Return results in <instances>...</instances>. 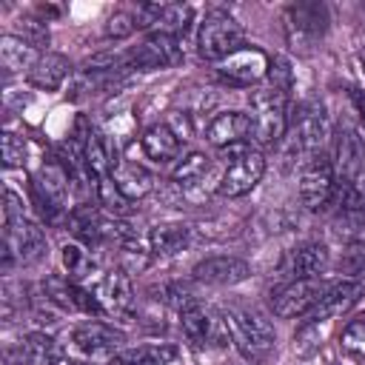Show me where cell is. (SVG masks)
I'll use <instances>...</instances> for the list:
<instances>
[{
  "label": "cell",
  "instance_id": "obj_1",
  "mask_svg": "<svg viewBox=\"0 0 365 365\" xmlns=\"http://www.w3.org/2000/svg\"><path fill=\"white\" fill-rule=\"evenodd\" d=\"M46 251V237L37 222H31L23 211V202L14 191H6L3 208V265L9 268L14 259L29 265L37 262Z\"/></svg>",
  "mask_w": 365,
  "mask_h": 365
},
{
  "label": "cell",
  "instance_id": "obj_2",
  "mask_svg": "<svg viewBox=\"0 0 365 365\" xmlns=\"http://www.w3.org/2000/svg\"><path fill=\"white\" fill-rule=\"evenodd\" d=\"M288 103L291 91L279 88L268 80L257 86L251 94V120H254V140L259 145H277L288 128Z\"/></svg>",
  "mask_w": 365,
  "mask_h": 365
},
{
  "label": "cell",
  "instance_id": "obj_3",
  "mask_svg": "<svg viewBox=\"0 0 365 365\" xmlns=\"http://www.w3.org/2000/svg\"><path fill=\"white\" fill-rule=\"evenodd\" d=\"M325 137H328L325 108L319 103L308 100V103H299L294 108V114H288V128H285L282 145H285L288 157H297L305 163L308 157L319 154V145Z\"/></svg>",
  "mask_w": 365,
  "mask_h": 365
},
{
  "label": "cell",
  "instance_id": "obj_4",
  "mask_svg": "<svg viewBox=\"0 0 365 365\" xmlns=\"http://www.w3.org/2000/svg\"><path fill=\"white\" fill-rule=\"evenodd\" d=\"M222 319H225V328H228V336H231L234 348L245 359H262L277 342L274 325L257 311L228 308V311H222Z\"/></svg>",
  "mask_w": 365,
  "mask_h": 365
},
{
  "label": "cell",
  "instance_id": "obj_5",
  "mask_svg": "<svg viewBox=\"0 0 365 365\" xmlns=\"http://www.w3.org/2000/svg\"><path fill=\"white\" fill-rule=\"evenodd\" d=\"M123 342H125V334L100 319L77 322L68 331V351H74L86 362H111L123 351Z\"/></svg>",
  "mask_w": 365,
  "mask_h": 365
},
{
  "label": "cell",
  "instance_id": "obj_6",
  "mask_svg": "<svg viewBox=\"0 0 365 365\" xmlns=\"http://www.w3.org/2000/svg\"><path fill=\"white\" fill-rule=\"evenodd\" d=\"M242 26L225 11H208L197 31V51L202 60L220 63L237 48H242Z\"/></svg>",
  "mask_w": 365,
  "mask_h": 365
},
{
  "label": "cell",
  "instance_id": "obj_7",
  "mask_svg": "<svg viewBox=\"0 0 365 365\" xmlns=\"http://www.w3.org/2000/svg\"><path fill=\"white\" fill-rule=\"evenodd\" d=\"M182 63V46L180 37L171 34H157L151 31L140 46H134L128 54H123L125 68L137 71H154V68H174Z\"/></svg>",
  "mask_w": 365,
  "mask_h": 365
},
{
  "label": "cell",
  "instance_id": "obj_8",
  "mask_svg": "<svg viewBox=\"0 0 365 365\" xmlns=\"http://www.w3.org/2000/svg\"><path fill=\"white\" fill-rule=\"evenodd\" d=\"M265 174V157L257 148H242L240 154H234L217 182V191L222 197H242L251 188H257V182Z\"/></svg>",
  "mask_w": 365,
  "mask_h": 365
},
{
  "label": "cell",
  "instance_id": "obj_9",
  "mask_svg": "<svg viewBox=\"0 0 365 365\" xmlns=\"http://www.w3.org/2000/svg\"><path fill=\"white\" fill-rule=\"evenodd\" d=\"M334 182H336L334 163L325 154L308 157L302 163V171H299V200H302V205L311 208V211L325 208L331 202Z\"/></svg>",
  "mask_w": 365,
  "mask_h": 365
},
{
  "label": "cell",
  "instance_id": "obj_10",
  "mask_svg": "<svg viewBox=\"0 0 365 365\" xmlns=\"http://www.w3.org/2000/svg\"><path fill=\"white\" fill-rule=\"evenodd\" d=\"M180 325H182L185 339L191 345H197V348H217V345L231 342L222 314H217V311H211V308H205L200 302L188 305L180 314Z\"/></svg>",
  "mask_w": 365,
  "mask_h": 365
},
{
  "label": "cell",
  "instance_id": "obj_11",
  "mask_svg": "<svg viewBox=\"0 0 365 365\" xmlns=\"http://www.w3.org/2000/svg\"><path fill=\"white\" fill-rule=\"evenodd\" d=\"M271 57L257 46H242L217 63V71L234 86H259L268 74Z\"/></svg>",
  "mask_w": 365,
  "mask_h": 365
},
{
  "label": "cell",
  "instance_id": "obj_12",
  "mask_svg": "<svg viewBox=\"0 0 365 365\" xmlns=\"http://www.w3.org/2000/svg\"><path fill=\"white\" fill-rule=\"evenodd\" d=\"M285 31L294 46H311L328 31V9L322 3H294L285 9Z\"/></svg>",
  "mask_w": 365,
  "mask_h": 365
},
{
  "label": "cell",
  "instance_id": "obj_13",
  "mask_svg": "<svg viewBox=\"0 0 365 365\" xmlns=\"http://www.w3.org/2000/svg\"><path fill=\"white\" fill-rule=\"evenodd\" d=\"M191 6L185 3H143L137 6V26L140 29H148L157 31V34H171V37H180L188 23H191Z\"/></svg>",
  "mask_w": 365,
  "mask_h": 365
},
{
  "label": "cell",
  "instance_id": "obj_14",
  "mask_svg": "<svg viewBox=\"0 0 365 365\" xmlns=\"http://www.w3.org/2000/svg\"><path fill=\"white\" fill-rule=\"evenodd\" d=\"M94 294V299L100 302L103 314H111V317H128L134 311V291H131V279L125 271L120 268H111L106 271L94 288H88Z\"/></svg>",
  "mask_w": 365,
  "mask_h": 365
},
{
  "label": "cell",
  "instance_id": "obj_15",
  "mask_svg": "<svg viewBox=\"0 0 365 365\" xmlns=\"http://www.w3.org/2000/svg\"><path fill=\"white\" fill-rule=\"evenodd\" d=\"M325 282L322 279H294L288 282L279 294H274V314L282 319H294V317H305L322 297Z\"/></svg>",
  "mask_w": 365,
  "mask_h": 365
},
{
  "label": "cell",
  "instance_id": "obj_16",
  "mask_svg": "<svg viewBox=\"0 0 365 365\" xmlns=\"http://www.w3.org/2000/svg\"><path fill=\"white\" fill-rule=\"evenodd\" d=\"M365 285L359 279H342V282H331L325 285L319 302L305 314V322H328L334 317H342L348 308L356 305V299L362 297Z\"/></svg>",
  "mask_w": 365,
  "mask_h": 365
},
{
  "label": "cell",
  "instance_id": "obj_17",
  "mask_svg": "<svg viewBox=\"0 0 365 365\" xmlns=\"http://www.w3.org/2000/svg\"><path fill=\"white\" fill-rule=\"evenodd\" d=\"M248 137H254V120L245 111H222L205 128V140L220 151L231 145H242L248 143Z\"/></svg>",
  "mask_w": 365,
  "mask_h": 365
},
{
  "label": "cell",
  "instance_id": "obj_18",
  "mask_svg": "<svg viewBox=\"0 0 365 365\" xmlns=\"http://www.w3.org/2000/svg\"><path fill=\"white\" fill-rule=\"evenodd\" d=\"M191 274L205 285H237L251 277V265L240 257H205L194 265Z\"/></svg>",
  "mask_w": 365,
  "mask_h": 365
},
{
  "label": "cell",
  "instance_id": "obj_19",
  "mask_svg": "<svg viewBox=\"0 0 365 365\" xmlns=\"http://www.w3.org/2000/svg\"><path fill=\"white\" fill-rule=\"evenodd\" d=\"M34 191H37V200L43 202V211L48 217H57L60 211H66V202H68V174L54 163L43 165L34 174Z\"/></svg>",
  "mask_w": 365,
  "mask_h": 365
},
{
  "label": "cell",
  "instance_id": "obj_20",
  "mask_svg": "<svg viewBox=\"0 0 365 365\" xmlns=\"http://www.w3.org/2000/svg\"><path fill=\"white\" fill-rule=\"evenodd\" d=\"M334 171L336 177L342 180H362V168H365V148H362V140L356 137V131L351 128H342L336 134V143H334Z\"/></svg>",
  "mask_w": 365,
  "mask_h": 365
},
{
  "label": "cell",
  "instance_id": "obj_21",
  "mask_svg": "<svg viewBox=\"0 0 365 365\" xmlns=\"http://www.w3.org/2000/svg\"><path fill=\"white\" fill-rule=\"evenodd\" d=\"M328 265H331V251L322 242H305L288 259V271L294 274V279H319L328 271Z\"/></svg>",
  "mask_w": 365,
  "mask_h": 365
},
{
  "label": "cell",
  "instance_id": "obj_22",
  "mask_svg": "<svg viewBox=\"0 0 365 365\" xmlns=\"http://www.w3.org/2000/svg\"><path fill=\"white\" fill-rule=\"evenodd\" d=\"M111 180L117 185V191L134 202V200H143L145 194L154 191V177L148 168H143L140 163H117L114 171H111Z\"/></svg>",
  "mask_w": 365,
  "mask_h": 365
},
{
  "label": "cell",
  "instance_id": "obj_23",
  "mask_svg": "<svg viewBox=\"0 0 365 365\" xmlns=\"http://www.w3.org/2000/svg\"><path fill=\"white\" fill-rule=\"evenodd\" d=\"M180 362V348L168 342H151V345H137V348H123L108 365H177Z\"/></svg>",
  "mask_w": 365,
  "mask_h": 365
},
{
  "label": "cell",
  "instance_id": "obj_24",
  "mask_svg": "<svg viewBox=\"0 0 365 365\" xmlns=\"http://www.w3.org/2000/svg\"><path fill=\"white\" fill-rule=\"evenodd\" d=\"M328 205L334 208V214H339L345 220L365 217V182L362 180H342V177H336L334 194H331Z\"/></svg>",
  "mask_w": 365,
  "mask_h": 365
},
{
  "label": "cell",
  "instance_id": "obj_25",
  "mask_svg": "<svg viewBox=\"0 0 365 365\" xmlns=\"http://www.w3.org/2000/svg\"><path fill=\"white\" fill-rule=\"evenodd\" d=\"M43 54L34 43H29L23 34H3L0 37V60L6 71H31Z\"/></svg>",
  "mask_w": 365,
  "mask_h": 365
},
{
  "label": "cell",
  "instance_id": "obj_26",
  "mask_svg": "<svg viewBox=\"0 0 365 365\" xmlns=\"http://www.w3.org/2000/svg\"><path fill=\"white\" fill-rule=\"evenodd\" d=\"M191 240V228L182 222H160L148 231V251L154 257H174Z\"/></svg>",
  "mask_w": 365,
  "mask_h": 365
},
{
  "label": "cell",
  "instance_id": "obj_27",
  "mask_svg": "<svg viewBox=\"0 0 365 365\" xmlns=\"http://www.w3.org/2000/svg\"><path fill=\"white\" fill-rule=\"evenodd\" d=\"M68 74H71V63L63 54H43L37 66L29 71V83L43 91H57Z\"/></svg>",
  "mask_w": 365,
  "mask_h": 365
},
{
  "label": "cell",
  "instance_id": "obj_28",
  "mask_svg": "<svg viewBox=\"0 0 365 365\" xmlns=\"http://www.w3.org/2000/svg\"><path fill=\"white\" fill-rule=\"evenodd\" d=\"M140 145H143V154H145L148 160H154V163H168V160H174V157L180 154V137L171 131L168 123L151 125V128L143 134Z\"/></svg>",
  "mask_w": 365,
  "mask_h": 365
},
{
  "label": "cell",
  "instance_id": "obj_29",
  "mask_svg": "<svg viewBox=\"0 0 365 365\" xmlns=\"http://www.w3.org/2000/svg\"><path fill=\"white\" fill-rule=\"evenodd\" d=\"M208 171H211V160H208L202 151H191V154H185V157L174 165L171 180H174L177 185H182V188H194V185H200V182L208 177Z\"/></svg>",
  "mask_w": 365,
  "mask_h": 365
},
{
  "label": "cell",
  "instance_id": "obj_30",
  "mask_svg": "<svg viewBox=\"0 0 365 365\" xmlns=\"http://www.w3.org/2000/svg\"><path fill=\"white\" fill-rule=\"evenodd\" d=\"M60 262H63V268H66V277L68 279H83V277H88L91 271H94V259H91V254L83 248V245H77V242H66L63 248H60Z\"/></svg>",
  "mask_w": 365,
  "mask_h": 365
},
{
  "label": "cell",
  "instance_id": "obj_31",
  "mask_svg": "<svg viewBox=\"0 0 365 365\" xmlns=\"http://www.w3.org/2000/svg\"><path fill=\"white\" fill-rule=\"evenodd\" d=\"M157 299H163L165 305H171L177 314H182L188 305H194L197 299H194V294L185 288V285H180V282H165V285H160L157 288Z\"/></svg>",
  "mask_w": 365,
  "mask_h": 365
},
{
  "label": "cell",
  "instance_id": "obj_32",
  "mask_svg": "<svg viewBox=\"0 0 365 365\" xmlns=\"http://www.w3.org/2000/svg\"><path fill=\"white\" fill-rule=\"evenodd\" d=\"M339 345H342L348 354L365 359V317H362V319H354V322H348V325L342 328Z\"/></svg>",
  "mask_w": 365,
  "mask_h": 365
},
{
  "label": "cell",
  "instance_id": "obj_33",
  "mask_svg": "<svg viewBox=\"0 0 365 365\" xmlns=\"http://www.w3.org/2000/svg\"><path fill=\"white\" fill-rule=\"evenodd\" d=\"M23 160H26V137L6 128V134H3V163L9 168H14V165H23Z\"/></svg>",
  "mask_w": 365,
  "mask_h": 365
},
{
  "label": "cell",
  "instance_id": "obj_34",
  "mask_svg": "<svg viewBox=\"0 0 365 365\" xmlns=\"http://www.w3.org/2000/svg\"><path fill=\"white\" fill-rule=\"evenodd\" d=\"M342 268H345L348 274L365 277V245H362V242L348 245V251L342 254Z\"/></svg>",
  "mask_w": 365,
  "mask_h": 365
},
{
  "label": "cell",
  "instance_id": "obj_35",
  "mask_svg": "<svg viewBox=\"0 0 365 365\" xmlns=\"http://www.w3.org/2000/svg\"><path fill=\"white\" fill-rule=\"evenodd\" d=\"M134 29H140V26H137V17H131V14H123V11H120V14H111V17H108L106 34L117 40V37H128Z\"/></svg>",
  "mask_w": 365,
  "mask_h": 365
},
{
  "label": "cell",
  "instance_id": "obj_36",
  "mask_svg": "<svg viewBox=\"0 0 365 365\" xmlns=\"http://www.w3.org/2000/svg\"><path fill=\"white\" fill-rule=\"evenodd\" d=\"M348 97H351V103H354V108L359 111V120H362V125H365V94L351 86V88H348Z\"/></svg>",
  "mask_w": 365,
  "mask_h": 365
},
{
  "label": "cell",
  "instance_id": "obj_37",
  "mask_svg": "<svg viewBox=\"0 0 365 365\" xmlns=\"http://www.w3.org/2000/svg\"><path fill=\"white\" fill-rule=\"evenodd\" d=\"M359 63H362V68H365V46H362V51H359Z\"/></svg>",
  "mask_w": 365,
  "mask_h": 365
},
{
  "label": "cell",
  "instance_id": "obj_38",
  "mask_svg": "<svg viewBox=\"0 0 365 365\" xmlns=\"http://www.w3.org/2000/svg\"><path fill=\"white\" fill-rule=\"evenodd\" d=\"M68 365H94V362H71V359H68Z\"/></svg>",
  "mask_w": 365,
  "mask_h": 365
}]
</instances>
